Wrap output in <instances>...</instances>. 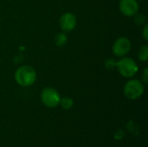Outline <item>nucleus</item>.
I'll list each match as a JSON object with an SVG mask.
<instances>
[{"label": "nucleus", "mask_w": 148, "mask_h": 147, "mask_svg": "<svg viewBox=\"0 0 148 147\" xmlns=\"http://www.w3.org/2000/svg\"><path fill=\"white\" fill-rule=\"evenodd\" d=\"M124 136H125L124 131H123V130H118V131L114 133V137L115 139L119 140V139H121Z\"/></svg>", "instance_id": "ddd939ff"}, {"label": "nucleus", "mask_w": 148, "mask_h": 147, "mask_svg": "<svg viewBox=\"0 0 148 147\" xmlns=\"http://www.w3.org/2000/svg\"><path fill=\"white\" fill-rule=\"evenodd\" d=\"M116 68L119 73L127 78L134 76L139 70V67L135 61L129 57H123L118 61L116 63Z\"/></svg>", "instance_id": "f03ea898"}, {"label": "nucleus", "mask_w": 148, "mask_h": 147, "mask_svg": "<svg viewBox=\"0 0 148 147\" xmlns=\"http://www.w3.org/2000/svg\"><path fill=\"white\" fill-rule=\"evenodd\" d=\"M140 1H143V0H140Z\"/></svg>", "instance_id": "dca6fc26"}, {"label": "nucleus", "mask_w": 148, "mask_h": 147, "mask_svg": "<svg viewBox=\"0 0 148 147\" xmlns=\"http://www.w3.org/2000/svg\"><path fill=\"white\" fill-rule=\"evenodd\" d=\"M142 79H143V81L145 83H147L148 82V68H145L144 69V72H143V75H142Z\"/></svg>", "instance_id": "2eb2a0df"}, {"label": "nucleus", "mask_w": 148, "mask_h": 147, "mask_svg": "<svg viewBox=\"0 0 148 147\" xmlns=\"http://www.w3.org/2000/svg\"><path fill=\"white\" fill-rule=\"evenodd\" d=\"M15 80L22 87H29L36 80V72L30 66H22L16 71Z\"/></svg>", "instance_id": "f257e3e1"}, {"label": "nucleus", "mask_w": 148, "mask_h": 147, "mask_svg": "<svg viewBox=\"0 0 148 147\" xmlns=\"http://www.w3.org/2000/svg\"><path fill=\"white\" fill-rule=\"evenodd\" d=\"M148 25L146 23L145 24V27L143 29V32H142V35H143V38L145 39V41H148Z\"/></svg>", "instance_id": "4468645a"}, {"label": "nucleus", "mask_w": 148, "mask_h": 147, "mask_svg": "<svg viewBox=\"0 0 148 147\" xmlns=\"http://www.w3.org/2000/svg\"><path fill=\"white\" fill-rule=\"evenodd\" d=\"M134 21L136 24L138 25H142V24H145L146 23V21H147V18H146V16L143 14V13H135L134 16Z\"/></svg>", "instance_id": "9b49d317"}, {"label": "nucleus", "mask_w": 148, "mask_h": 147, "mask_svg": "<svg viewBox=\"0 0 148 147\" xmlns=\"http://www.w3.org/2000/svg\"><path fill=\"white\" fill-rule=\"evenodd\" d=\"M131 49V42L128 38L119 37L113 45V53L116 56H124Z\"/></svg>", "instance_id": "39448f33"}, {"label": "nucleus", "mask_w": 148, "mask_h": 147, "mask_svg": "<svg viewBox=\"0 0 148 147\" xmlns=\"http://www.w3.org/2000/svg\"><path fill=\"white\" fill-rule=\"evenodd\" d=\"M116 63H117V62L114 59L109 58V59L105 61L104 65H105V68L108 70H113V69H114L116 68Z\"/></svg>", "instance_id": "f8f14e48"}, {"label": "nucleus", "mask_w": 148, "mask_h": 147, "mask_svg": "<svg viewBox=\"0 0 148 147\" xmlns=\"http://www.w3.org/2000/svg\"><path fill=\"white\" fill-rule=\"evenodd\" d=\"M67 36L64 33H59L58 35H56V38H55V42L56 45L58 47H62L66 44L67 42Z\"/></svg>", "instance_id": "9d476101"}, {"label": "nucleus", "mask_w": 148, "mask_h": 147, "mask_svg": "<svg viewBox=\"0 0 148 147\" xmlns=\"http://www.w3.org/2000/svg\"><path fill=\"white\" fill-rule=\"evenodd\" d=\"M144 86L140 81L134 79L128 81L124 87V94L129 100H136L144 94Z\"/></svg>", "instance_id": "7ed1b4c3"}, {"label": "nucleus", "mask_w": 148, "mask_h": 147, "mask_svg": "<svg viewBox=\"0 0 148 147\" xmlns=\"http://www.w3.org/2000/svg\"><path fill=\"white\" fill-rule=\"evenodd\" d=\"M59 104L62 106V107L63 109L69 110V109H70L74 106V101L70 97H64V98L60 100V103Z\"/></svg>", "instance_id": "6e6552de"}, {"label": "nucleus", "mask_w": 148, "mask_h": 147, "mask_svg": "<svg viewBox=\"0 0 148 147\" xmlns=\"http://www.w3.org/2000/svg\"><path fill=\"white\" fill-rule=\"evenodd\" d=\"M60 27L65 32L72 31L76 26V17L71 12H66L60 17Z\"/></svg>", "instance_id": "423d86ee"}, {"label": "nucleus", "mask_w": 148, "mask_h": 147, "mask_svg": "<svg viewBox=\"0 0 148 147\" xmlns=\"http://www.w3.org/2000/svg\"><path fill=\"white\" fill-rule=\"evenodd\" d=\"M138 57L140 61L142 62H147L148 59V45L145 44L140 47L139 53H138Z\"/></svg>", "instance_id": "1a4fd4ad"}, {"label": "nucleus", "mask_w": 148, "mask_h": 147, "mask_svg": "<svg viewBox=\"0 0 148 147\" xmlns=\"http://www.w3.org/2000/svg\"><path fill=\"white\" fill-rule=\"evenodd\" d=\"M41 100L42 103L50 108L56 107L60 103V94L53 88H45L41 94Z\"/></svg>", "instance_id": "20e7f679"}, {"label": "nucleus", "mask_w": 148, "mask_h": 147, "mask_svg": "<svg viewBox=\"0 0 148 147\" xmlns=\"http://www.w3.org/2000/svg\"><path fill=\"white\" fill-rule=\"evenodd\" d=\"M120 10L126 16H133L139 10L137 0H121Z\"/></svg>", "instance_id": "0eeeda50"}]
</instances>
